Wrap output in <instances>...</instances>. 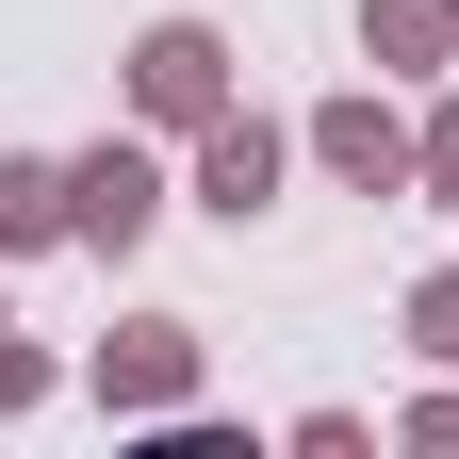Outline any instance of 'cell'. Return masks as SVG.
<instances>
[{
	"instance_id": "cell-1",
	"label": "cell",
	"mask_w": 459,
	"mask_h": 459,
	"mask_svg": "<svg viewBox=\"0 0 459 459\" xmlns=\"http://www.w3.org/2000/svg\"><path fill=\"white\" fill-rule=\"evenodd\" d=\"M132 115H148V132H213V115H230V33L213 17H148L132 33Z\"/></svg>"
},
{
	"instance_id": "cell-2",
	"label": "cell",
	"mask_w": 459,
	"mask_h": 459,
	"mask_svg": "<svg viewBox=\"0 0 459 459\" xmlns=\"http://www.w3.org/2000/svg\"><path fill=\"white\" fill-rule=\"evenodd\" d=\"M66 213H82V247H99V263H132V247H148V230H164V164L99 132V148L66 164Z\"/></svg>"
},
{
	"instance_id": "cell-3",
	"label": "cell",
	"mask_w": 459,
	"mask_h": 459,
	"mask_svg": "<svg viewBox=\"0 0 459 459\" xmlns=\"http://www.w3.org/2000/svg\"><path fill=\"white\" fill-rule=\"evenodd\" d=\"M99 411H197V328H181V312L115 328V344H99Z\"/></svg>"
},
{
	"instance_id": "cell-4",
	"label": "cell",
	"mask_w": 459,
	"mask_h": 459,
	"mask_svg": "<svg viewBox=\"0 0 459 459\" xmlns=\"http://www.w3.org/2000/svg\"><path fill=\"white\" fill-rule=\"evenodd\" d=\"M279 164H296V132H263V115H213V132H197V213H230V230H247V213L279 197Z\"/></svg>"
},
{
	"instance_id": "cell-5",
	"label": "cell",
	"mask_w": 459,
	"mask_h": 459,
	"mask_svg": "<svg viewBox=\"0 0 459 459\" xmlns=\"http://www.w3.org/2000/svg\"><path fill=\"white\" fill-rule=\"evenodd\" d=\"M312 164L361 181V197H411V132H394L377 99H328V115H312Z\"/></svg>"
},
{
	"instance_id": "cell-6",
	"label": "cell",
	"mask_w": 459,
	"mask_h": 459,
	"mask_svg": "<svg viewBox=\"0 0 459 459\" xmlns=\"http://www.w3.org/2000/svg\"><path fill=\"white\" fill-rule=\"evenodd\" d=\"M361 49L377 66H459V0H361Z\"/></svg>"
},
{
	"instance_id": "cell-7",
	"label": "cell",
	"mask_w": 459,
	"mask_h": 459,
	"mask_svg": "<svg viewBox=\"0 0 459 459\" xmlns=\"http://www.w3.org/2000/svg\"><path fill=\"white\" fill-rule=\"evenodd\" d=\"M0 247H82V213H66V164H0Z\"/></svg>"
},
{
	"instance_id": "cell-8",
	"label": "cell",
	"mask_w": 459,
	"mask_h": 459,
	"mask_svg": "<svg viewBox=\"0 0 459 459\" xmlns=\"http://www.w3.org/2000/svg\"><path fill=\"white\" fill-rule=\"evenodd\" d=\"M411 197H459V82H443V115L411 132Z\"/></svg>"
},
{
	"instance_id": "cell-9",
	"label": "cell",
	"mask_w": 459,
	"mask_h": 459,
	"mask_svg": "<svg viewBox=\"0 0 459 459\" xmlns=\"http://www.w3.org/2000/svg\"><path fill=\"white\" fill-rule=\"evenodd\" d=\"M411 344H427V361L459 377V263H443V279H411Z\"/></svg>"
},
{
	"instance_id": "cell-10",
	"label": "cell",
	"mask_w": 459,
	"mask_h": 459,
	"mask_svg": "<svg viewBox=\"0 0 459 459\" xmlns=\"http://www.w3.org/2000/svg\"><path fill=\"white\" fill-rule=\"evenodd\" d=\"M33 394H49V361L17 344V312H0V411H33Z\"/></svg>"
},
{
	"instance_id": "cell-11",
	"label": "cell",
	"mask_w": 459,
	"mask_h": 459,
	"mask_svg": "<svg viewBox=\"0 0 459 459\" xmlns=\"http://www.w3.org/2000/svg\"><path fill=\"white\" fill-rule=\"evenodd\" d=\"M411 443H459V394H427V411H411Z\"/></svg>"
}]
</instances>
